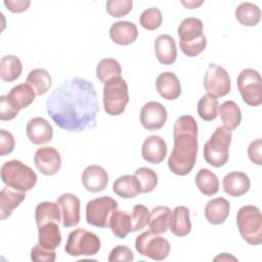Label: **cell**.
Instances as JSON below:
<instances>
[{
	"instance_id": "6da1fadb",
	"label": "cell",
	"mask_w": 262,
	"mask_h": 262,
	"mask_svg": "<svg viewBox=\"0 0 262 262\" xmlns=\"http://www.w3.org/2000/svg\"><path fill=\"white\" fill-rule=\"evenodd\" d=\"M46 111L62 130L81 132L94 128L99 103L93 83L79 77L64 80L46 98Z\"/></svg>"
},
{
	"instance_id": "7a4b0ae2",
	"label": "cell",
	"mask_w": 262,
	"mask_h": 262,
	"mask_svg": "<svg viewBox=\"0 0 262 262\" xmlns=\"http://www.w3.org/2000/svg\"><path fill=\"white\" fill-rule=\"evenodd\" d=\"M174 146L168 159L170 171L178 176L191 172L198 155V123L193 117H179L173 127Z\"/></svg>"
},
{
	"instance_id": "3957f363",
	"label": "cell",
	"mask_w": 262,
	"mask_h": 262,
	"mask_svg": "<svg viewBox=\"0 0 262 262\" xmlns=\"http://www.w3.org/2000/svg\"><path fill=\"white\" fill-rule=\"evenodd\" d=\"M180 50L189 57L198 56L207 46L204 26L196 17L184 18L177 29Z\"/></svg>"
},
{
	"instance_id": "277c9868",
	"label": "cell",
	"mask_w": 262,
	"mask_h": 262,
	"mask_svg": "<svg viewBox=\"0 0 262 262\" xmlns=\"http://www.w3.org/2000/svg\"><path fill=\"white\" fill-rule=\"evenodd\" d=\"M1 180L11 188L19 191L31 190L37 183V174L34 170L18 160L5 162L1 167Z\"/></svg>"
},
{
	"instance_id": "5b68a950",
	"label": "cell",
	"mask_w": 262,
	"mask_h": 262,
	"mask_svg": "<svg viewBox=\"0 0 262 262\" xmlns=\"http://www.w3.org/2000/svg\"><path fill=\"white\" fill-rule=\"evenodd\" d=\"M232 139L231 130L220 126L212 133L203 148L205 161L216 168L224 166L229 158V146Z\"/></svg>"
},
{
	"instance_id": "8992f818",
	"label": "cell",
	"mask_w": 262,
	"mask_h": 262,
	"mask_svg": "<svg viewBox=\"0 0 262 262\" xmlns=\"http://www.w3.org/2000/svg\"><path fill=\"white\" fill-rule=\"evenodd\" d=\"M236 224L244 241L253 246L262 244V216L258 207H242L236 214Z\"/></svg>"
},
{
	"instance_id": "52a82bcc",
	"label": "cell",
	"mask_w": 262,
	"mask_h": 262,
	"mask_svg": "<svg viewBox=\"0 0 262 262\" xmlns=\"http://www.w3.org/2000/svg\"><path fill=\"white\" fill-rule=\"evenodd\" d=\"M103 107L110 116H120L125 112L129 102L127 82L122 77L108 80L103 86Z\"/></svg>"
},
{
	"instance_id": "ba28073f",
	"label": "cell",
	"mask_w": 262,
	"mask_h": 262,
	"mask_svg": "<svg viewBox=\"0 0 262 262\" xmlns=\"http://www.w3.org/2000/svg\"><path fill=\"white\" fill-rule=\"evenodd\" d=\"M100 238L85 228H77L70 232L64 246V252L74 257L94 256L100 250Z\"/></svg>"
},
{
	"instance_id": "9c48e42d",
	"label": "cell",
	"mask_w": 262,
	"mask_h": 262,
	"mask_svg": "<svg viewBox=\"0 0 262 262\" xmlns=\"http://www.w3.org/2000/svg\"><path fill=\"white\" fill-rule=\"evenodd\" d=\"M135 249L142 256L156 261H162L169 256L171 246L168 239L149 230L136 236Z\"/></svg>"
},
{
	"instance_id": "30bf717a",
	"label": "cell",
	"mask_w": 262,
	"mask_h": 262,
	"mask_svg": "<svg viewBox=\"0 0 262 262\" xmlns=\"http://www.w3.org/2000/svg\"><path fill=\"white\" fill-rule=\"evenodd\" d=\"M237 88L243 101L250 106H259L262 103L261 76L258 71L244 69L236 79Z\"/></svg>"
},
{
	"instance_id": "8fae6325",
	"label": "cell",
	"mask_w": 262,
	"mask_h": 262,
	"mask_svg": "<svg viewBox=\"0 0 262 262\" xmlns=\"http://www.w3.org/2000/svg\"><path fill=\"white\" fill-rule=\"evenodd\" d=\"M117 209L118 202L108 195L93 199L86 205V221L92 226L106 228L112 213Z\"/></svg>"
},
{
	"instance_id": "7c38bea8",
	"label": "cell",
	"mask_w": 262,
	"mask_h": 262,
	"mask_svg": "<svg viewBox=\"0 0 262 262\" xmlns=\"http://www.w3.org/2000/svg\"><path fill=\"white\" fill-rule=\"evenodd\" d=\"M204 87L208 94L217 98L228 94L231 83L227 71L219 64L210 62L204 77Z\"/></svg>"
},
{
	"instance_id": "4fadbf2b",
	"label": "cell",
	"mask_w": 262,
	"mask_h": 262,
	"mask_svg": "<svg viewBox=\"0 0 262 262\" xmlns=\"http://www.w3.org/2000/svg\"><path fill=\"white\" fill-rule=\"evenodd\" d=\"M168 113L166 107L158 101H148L140 111V123L148 131L160 130L166 124Z\"/></svg>"
},
{
	"instance_id": "5bb4252c",
	"label": "cell",
	"mask_w": 262,
	"mask_h": 262,
	"mask_svg": "<svg viewBox=\"0 0 262 262\" xmlns=\"http://www.w3.org/2000/svg\"><path fill=\"white\" fill-rule=\"evenodd\" d=\"M34 163L37 170L46 176L56 174L61 167V157L53 146L39 147L34 156Z\"/></svg>"
},
{
	"instance_id": "9a60e30c",
	"label": "cell",
	"mask_w": 262,
	"mask_h": 262,
	"mask_svg": "<svg viewBox=\"0 0 262 262\" xmlns=\"http://www.w3.org/2000/svg\"><path fill=\"white\" fill-rule=\"evenodd\" d=\"M61 215H62V226L66 228L74 227L80 222V208L81 203L77 195L73 193H62L56 200Z\"/></svg>"
},
{
	"instance_id": "2e32d148",
	"label": "cell",
	"mask_w": 262,
	"mask_h": 262,
	"mask_svg": "<svg viewBox=\"0 0 262 262\" xmlns=\"http://www.w3.org/2000/svg\"><path fill=\"white\" fill-rule=\"evenodd\" d=\"M82 184L87 191L100 192L108 183V175L105 169L99 165H90L82 173Z\"/></svg>"
},
{
	"instance_id": "e0dca14e",
	"label": "cell",
	"mask_w": 262,
	"mask_h": 262,
	"mask_svg": "<svg viewBox=\"0 0 262 262\" xmlns=\"http://www.w3.org/2000/svg\"><path fill=\"white\" fill-rule=\"evenodd\" d=\"M168 147L166 141L159 135L148 136L142 143L141 156L150 164H161L167 156Z\"/></svg>"
},
{
	"instance_id": "ac0fdd59",
	"label": "cell",
	"mask_w": 262,
	"mask_h": 262,
	"mask_svg": "<svg viewBox=\"0 0 262 262\" xmlns=\"http://www.w3.org/2000/svg\"><path fill=\"white\" fill-rule=\"evenodd\" d=\"M27 136L34 144H44L53 137V128L47 120L41 117L32 118L27 124Z\"/></svg>"
},
{
	"instance_id": "d6986e66",
	"label": "cell",
	"mask_w": 262,
	"mask_h": 262,
	"mask_svg": "<svg viewBox=\"0 0 262 262\" xmlns=\"http://www.w3.org/2000/svg\"><path fill=\"white\" fill-rule=\"evenodd\" d=\"M224 191L233 198L246 194L251 186L249 176L241 171H232L226 174L222 181Z\"/></svg>"
},
{
	"instance_id": "ffe728a7",
	"label": "cell",
	"mask_w": 262,
	"mask_h": 262,
	"mask_svg": "<svg viewBox=\"0 0 262 262\" xmlns=\"http://www.w3.org/2000/svg\"><path fill=\"white\" fill-rule=\"evenodd\" d=\"M158 93L166 100H175L181 94V85L173 72L161 73L156 80Z\"/></svg>"
},
{
	"instance_id": "44dd1931",
	"label": "cell",
	"mask_w": 262,
	"mask_h": 262,
	"mask_svg": "<svg viewBox=\"0 0 262 262\" xmlns=\"http://www.w3.org/2000/svg\"><path fill=\"white\" fill-rule=\"evenodd\" d=\"M155 52L160 63L170 66L175 62L177 57L176 42L168 34L160 35L155 41Z\"/></svg>"
},
{
	"instance_id": "7402d4cb",
	"label": "cell",
	"mask_w": 262,
	"mask_h": 262,
	"mask_svg": "<svg viewBox=\"0 0 262 262\" xmlns=\"http://www.w3.org/2000/svg\"><path fill=\"white\" fill-rule=\"evenodd\" d=\"M110 37L114 43L122 46L132 44L138 37L137 27L127 20L117 21L111 26Z\"/></svg>"
},
{
	"instance_id": "603a6c76",
	"label": "cell",
	"mask_w": 262,
	"mask_h": 262,
	"mask_svg": "<svg viewBox=\"0 0 262 262\" xmlns=\"http://www.w3.org/2000/svg\"><path fill=\"white\" fill-rule=\"evenodd\" d=\"M230 212L229 202L220 196L210 200L205 207V217L212 225H219L225 222Z\"/></svg>"
},
{
	"instance_id": "cb8c5ba5",
	"label": "cell",
	"mask_w": 262,
	"mask_h": 262,
	"mask_svg": "<svg viewBox=\"0 0 262 262\" xmlns=\"http://www.w3.org/2000/svg\"><path fill=\"white\" fill-rule=\"evenodd\" d=\"M26 199V192L11 187H4L0 191V219L5 220L11 216L13 210L17 208Z\"/></svg>"
},
{
	"instance_id": "d4e9b609",
	"label": "cell",
	"mask_w": 262,
	"mask_h": 262,
	"mask_svg": "<svg viewBox=\"0 0 262 262\" xmlns=\"http://www.w3.org/2000/svg\"><path fill=\"white\" fill-rule=\"evenodd\" d=\"M170 231L179 237L186 236L191 231L189 210L185 206H178L172 212L169 221Z\"/></svg>"
},
{
	"instance_id": "484cf974",
	"label": "cell",
	"mask_w": 262,
	"mask_h": 262,
	"mask_svg": "<svg viewBox=\"0 0 262 262\" xmlns=\"http://www.w3.org/2000/svg\"><path fill=\"white\" fill-rule=\"evenodd\" d=\"M35 96L36 93L34 89L27 83H21L12 87L6 94L9 103L18 112L32 104L35 100Z\"/></svg>"
},
{
	"instance_id": "4316f807",
	"label": "cell",
	"mask_w": 262,
	"mask_h": 262,
	"mask_svg": "<svg viewBox=\"0 0 262 262\" xmlns=\"http://www.w3.org/2000/svg\"><path fill=\"white\" fill-rule=\"evenodd\" d=\"M61 243L58 223L50 222L38 227V244L46 250H55Z\"/></svg>"
},
{
	"instance_id": "83f0119b",
	"label": "cell",
	"mask_w": 262,
	"mask_h": 262,
	"mask_svg": "<svg viewBox=\"0 0 262 262\" xmlns=\"http://www.w3.org/2000/svg\"><path fill=\"white\" fill-rule=\"evenodd\" d=\"M113 191L122 199H132L141 193V187L134 175H123L115 180Z\"/></svg>"
},
{
	"instance_id": "f1b7e54d",
	"label": "cell",
	"mask_w": 262,
	"mask_h": 262,
	"mask_svg": "<svg viewBox=\"0 0 262 262\" xmlns=\"http://www.w3.org/2000/svg\"><path fill=\"white\" fill-rule=\"evenodd\" d=\"M61 211L57 203L42 202L37 205L35 210V220L38 227L50 223L60 222Z\"/></svg>"
},
{
	"instance_id": "f546056e",
	"label": "cell",
	"mask_w": 262,
	"mask_h": 262,
	"mask_svg": "<svg viewBox=\"0 0 262 262\" xmlns=\"http://www.w3.org/2000/svg\"><path fill=\"white\" fill-rule=\"evenodd\" d=\"M108 227L112 229L115 236L122 239L126 238L127 235L132 232L131 215L125 211L115 210L110 217Z\"/></svg>"
},
{
	"instance_id": "4dcf8cb0",
	"label": "cell",
	"mask_w": 262,
	"mask_h": 262,
	"mask_svg": "<svg viewBox=\"0 0 262 262\" xmlns=\"http://www.w3.org/2000/svg\"><path fill=\"white\" fill-rule=\"evenodd\" d=\"M218 113L225 128L234 130L239 126L242 122V112L233 100H227L223 102L219 106Z\"/></svg>"
},
{
	"instance_id": "1f68e13d",
	"label": "cell",
	"mask_w": 262,
	"mask_h": 262,
	"mask_svg": "<svg viewBox=\"0 0 262 262\" xmlns=\"http://www.w3.org/2000/svg\"><path fill=\"white\" fill-rule=\"evenodd\" d=\"M236 20L245 27H255L261 19L260 8L251 2L241 3L234 11Z\"/></svg>"
},
{
	"instance_id": "d6a6232c",
	"label": "cell",
	"mask_w": 262,
	"mask_h": 262,
	"mask_svg": "<svg viewBox=\"0 0 262 262\" xmlns=\"http://www.w3.org/2000/svg\"><path fill=\"white\" fill-rule=\"evenodd\" d=\"M171 209L167 206H158L150 212L148 226L151 232L160 234L165 233L169 229V221Z\"/></svg>"
},
{
	"instance_id": "836d02e7",
	"label": "cell",
	"mask_w": 262,
	"mask_h": 262,
	"mask_svg": "<svg viewBox=\"0 0 262 262\" xmlns=\"http://www.w3.org/2000/svg\"><path fill=\"white\" fill-rule=\"evenodd\" d=\"M23 72L20 59L12 54L5 55L0 61V77L4 82H13L17 80Z\"/></svg>"
},
{
	"instance_id": "e575fe53",
	"label": "cell",
	"mask_w": 262,
	"mask_h": 262,
	"mask_svg": "<svg viewBox=\"0 0 262 262\" xmlns=\"http://www.w3.org/2000/svg\"><path fill=\"white\" fill-rule=\"evenodd\" d=\"M26 82L34 89L36 95H43L50 89L52 78L46 70L34 69L28 74Z\"/></svg>"
},
{
	"instance_id": "d590c367",
	"label": "cell",
	"mask_w": 262,
	"mask_h": 262,
	"mask_svg": "<svg viewBox=\"0 0 262 262\" xmlns=\"http://www.w3.org/2000/svg\"><path fill=\"white\" fill-rule=\"evenodd\" d=\"M194 181L199 190L207 196H211L219 190V180L215 173L209 169H200L195 175Z\"/></svg>"
},
{
	"instance_id": "8d00e7d4",
	"label": "cell",
	"mask_w": 262,
	"mask_h": 262,
	"mask_svg": "<svg viewBox=\"0 0 262 262\" xmlns=\"http://www.w3.org/2000/svg\"><path fill=\"white\" fill-rule=\"evenodd\" d=\"M121 64L115 58H103L96 66V77L103 84L112 78L121 77Z\"/></svg>"
},
{
	"instance_id": "74e56055",
	"label": "cell",
	"mask_w": 262,
	"mask_h": 262,
	"mask_svg": "<svg viewBox=\"0 0 262 262\" xmlns=\"http://www.w3.org/2000/svg\"><path fill=\"white\" fill-rule=\"evenodd\" d=\"M218 108V98L211 94L203 95L198 102V114L200 118L206 122L213 121L217 118Z\"/></svg>"
},
{
	"instance_id": "f35d334b",
	"label": "cell",
	"mask_w": 262,
	"mask_h": 262,
	"mask_svg": "<svg viewBox=\"0 0 262 262\" xmlns=\"http://www.w3.org/2000/svg\"><path fill=\"white\" fill-rule=\"evenodd\" d=\"M134 176L136 177L140 184L141 193H147L152 191L157 187L159 182L157 173L152 169L147 167L138 168L135 171Z\"/></svg>"
},
{
	"instance_id": "ab89813d",
	"label": "cell",
	"mask_w": 262,
	"mask_h": 262,
	"mask_svg": "<svg viewBox=\"0 0 262 262\" xmlns=\"http://www.w3.org/2000/svg\"><path fill=\"white\" fill-rule=\"evenodd\" d=\"M163 23V15L158 7H150L145 9L139 16L140 26L148 31H155L161 27Z\"/></svg>"
},
{
	"instance_id": "60d3db41",
	"label": "cell",
	"mask_w": 262,
	"mask_h": 262,
	"mask_svg": "<svg viewBox=\"0 0 262 262\" xmlns=\"http://www.w3.org/2000/svg\"><path fill=\"white\" fill-rule=\"evenodd\" d=\"M130 215L132 221V232H136L143 229L149 222L150 212L142 204L135 205Z\"/></svg>"
},
{
	"instance_id": "b9f144b4",
	"label": "cell",
	"mask_w": 262,
	"mask_h": 262,
	"mask_svg": "<svg viewBox=\"0 0 262 262\" xmlns=\"http://www.w3.org/2000/svg\"><path fill=\"white\" fill-rule=\"evenodd\" d=\"M105 6L111 16L120 18L127 15L132 10L133 2L132 0H107Z\"/></svg>"
},
{
	"instance_id": "7bdbcfd3",
	"label": "cell",
	"mask_w": 262,
	"mask_h": 262,
	"mask_svg": "<svg viewBox=\"0 0 262 262\" xmlns=\"http://www.w3.org/2000/svg\"><path fill=\"white\" fill-rule=\"evenodd\" d=\"M56 258L54 250H46L39 244L35 245L31 250V259L35 262H53Z\"/></svg>"
},
{
	"instance_id": "ee69618b",
	"label": "cell",
	"mask_w": 262,
	"mask_h": 262,
	"mask_svg": "<svg viewBox=\"0 0 262 262\" xmlns=\"http://www.w3.org/2000/svg\"><path fill=\"white\" fill-rule=\"evenodd\" d=\"M107 260L110 262H115V261L131 262L134 260V255L131 249H129L127 246L118 245L111 251Z\"/></svg>"
},
{
	"instance_id": "f6af8a7d",
	"label": "cell",
	"mask_w": 262,
	"mask_h": 262,
	"mask_svg": "<svg viewBox=\"0 0 262 262\" xmlns=\"http://www.w3.org/2000/svg\"><path fill=\"white\" fill-rule=\"evenodd\" d=\"M15 146L13 135L5 129L0 130V156L4 157L10 154Z\"/></svg>"
},
{
	"instance_id": "bcb514c9",
	"label": "cell",
	"mask_w": 262,
	"mask_h": 262,
	"mask_svg": "<svg viewBox=\"0 0 262 262\" xmlns=\"http://www.w3.org/2000/svg\"><path fill=\"white\" fill-rule=\"evenodd\" d=\"M18 115V111L15 110L7 100L6 95L0 96V119L2 121L13 120Z\"/></svg>"
},
{
	"instance_id": "7dc6e473",
	"label": "cell",
	"mask_w": 262,
	"mask_h": 262,
	"mask_svg": "<svg viewBox=\"0 0 262 262\" xmlns=\"http://www.w3.org/2000/svg\"><path fill=\"white\" fill-rule=\"evenodd\" d=\"M262 141L261 138H258L254 141H252L248 147V156L249 159L256 165L261 166L262 165Z\"/></svg>"
},
{
	"instance_id": "c3c4849f",
	"label": "cell",
	"mask_w": 262,
	"mask_h": 262,
	"mask_svg": "<svg viewBox=\"0 0 262 262\" xmlns=\"http://www.w3.org/2000/svg\"><path fill=\"white\" fill-rule=\"evenodd\" d=\"M31 2L29 0H4V5L6 8L13 13H20L26 11Z\"/></svg>"
},
{
	"instance_id": "681fc988",
	"label": "cell",
	"mask_w": 262,
	"mask_h": 262,
	"mask_svg": "<svg viewBox=\"0 0 262 262\" xmlns=\"http://www.w3.org/2000/svg\"><path fill=\"white\" fill-rule=\"evenodd\" d=\"M214 260L215 261H217V260H221V261H223V260H233V261H236V258L231 256V255H229V254H227V253H222L219 256L215 257Z\"/></svg>"
},
{
	"instance_id": "f907efd6",
	"label": "cell",
	"mask_w": 262,
	"mask_h": 262,
	"mask_svg": "<svg viewBox=\"0 0 262 262\" xmlns=\"http://www.w3.org/2000/svg\"><path fill=\"white\" fill-rule=\"evenodd\" d=\"M182 4H183L184 6H186L187 8H189V9H193V8H196L198 6L202 5V4H203V1H200V2H196V1H188V2L182 1Z\"/></svg>"
}]
</instances>
